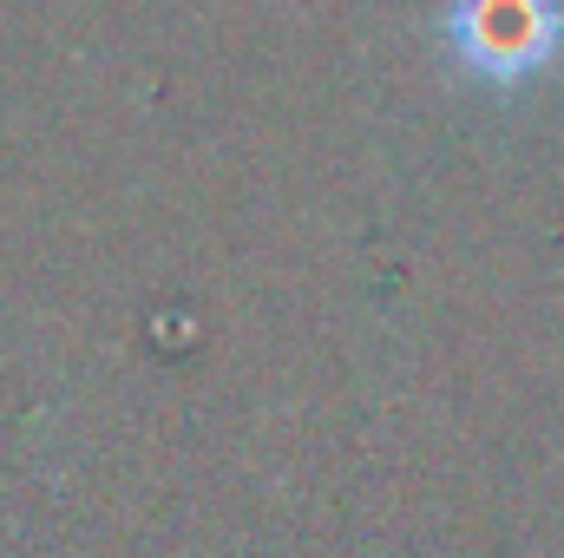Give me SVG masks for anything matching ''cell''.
Instances as JSON below:
<instances>
[{
    "instance_id": "obj_1",
    "label": "cell",
    "mask_w": 564,
    "mask_h": 558,
    "mask_svg": "<svg viewBox=\"0 0 564 558\" xmlns=\"http://www.w3.org/2000/svg\"><path fill=\"white\" fill-rule=\"evenodd\" d=\"M440 40L459 73L519 86L564 53V0H446Z\"/></svg>"
}]
</instances>
